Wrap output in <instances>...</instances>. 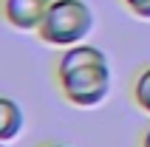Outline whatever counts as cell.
<instances>
[{
	"mask_svg": "<svg viewBox=\"0 0 150 147\" xmlns=\"http://www.w3.org/2000/svg\"><path fill=\"white\" fill-rule=\"evenodd\" d=\"M93 28V11L82 0H51L48 11L42 17L37 37L54 48H71L85 42Z\"/></svg>",
	"mask_w": 150,
	"mask_h": 147,
	"instance_id": "cell-2",
	"label": "cell"
},
{
	"mask_svg": "<svg viewBox=\"0 0 150 147\" xmlns=\"http://www.w3.org/2000/svg\"><path fill=\"white\" fill-rule=\"evenodd\" d=\"M130 14H136L139 20H150V0H122Z\"/></svg>",
	"mask_w": 150,
	"mask_h": 147,
	"instance_id": "cell-6",
	"label": "cell"
},
{
	"mask_svg": "<svg viewBox=\"0 0 150 147\" xmlns=\"http://www.w3.org/2000/svg\"><path fill=\"white\" fill-rule=\"evenodd\" d=\"M142 147H150V130L144 133V139H142Z\"/></svg>",
	"mask_w": 150,
	"mask_h": 147,
	"instance_id": "cell-7",
	"label": "cell"
},
{
	"mask_svg": "<svg viewBox=\"0 0 150 147\" xmlns=\"http://www.w3.org/2000/svg\"><path fill=\"white\" fill-rule=\"evenodd\" d=\"M25 116L23 107L17 105L11 96H0V141H14L20 133H23Z\"/></svg>",
	"mask_w": 150,
	"mask_h": 147,
	"instance_id": "cell-4",
	"label": "cell"
},
{
	"mask_svg": "<svg viewBox=\"0 0 150 147\" xmlns=\"http://www.w3.org/2000/svg\"><path fill=\"white\" fill-rule=\"evenodd\" d=\"M51 0H0V11L11 28L17 31H37Z\"/></svg>",
	"mask_w": 150,
	"mask_h": 147,
	"instance_id": "cell-3",
	"label": "cell"
},
{
	"mask_svg": "<svg viewBox=\"0 0 150 147\" xmlns=\"http://www.w3.org/2000/svg\"><path fill=\"white\" fill-rule=\"evenodd\" d=\"M133 99L144 113H150V68H144L133 82Z\"/></svg>",
	"mask_w": 150,
	"mask_h": 147,
	"instance_id": "cell-5",
	"label": "cell"
},
{
	"mask_svg": "<svg viewBox=\"0 0 150 147\" xmlns=\"http://www.w3.org/2000/svg\"><path fill=\"white\" fill-rule=\"evenodd\" d=\"M0 147H8V144H6V141H0Z\"/></svg>",
	"mask_w": 150,
	"mask_h": 147,
	"instance_id": "cell-9",
	"label": "cell"
},
{
	"mask_svg": "<svg viewBox=\"0 0 150 147\" xmlns=\"http://www.w3.org/2000/svg\"><path fill=\"white\" fill-rule=\"evenodd\" d=\"M42 147H68V144H42Z\"/></svg>",
	"mask_w": 150,
	"mask_h": 147,
	"instance_id": "cell-8",
	"label": "cell"
},
{
	"mask_svg": "<svg viewBox=\"0 0 150 147\" xmlns=\"http://www.w3.org/2000/svg\"><path fill=\"white\" fill-rule=\"evenodd\" d=\"M57 82L62 96L76 107H96L110 93V65L102 48L79 42L62 48L57 62Z\"/></svg>",
	"mask_w": 150,
	"mask_h": 147,
	"instance_id": "cell-1",
	"label": "cell"
}]
</instances>
